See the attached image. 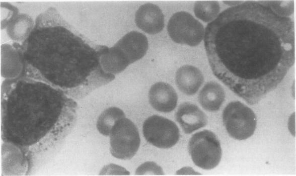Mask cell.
Here are the masks:
<instances>
[{"instance_id":"8","label":"cell","mask_w":296,"mask_h":176,"mask_svg":"<svg viewBox=\"0 0 296 176\" xmlns=\"http://www.w3.org/2000/svg\"><path fill=\"white\" fill-rule=\"evenodd\" d=\"M142 131L149 143L160 148L173 147L180 138L179 128L173 121L156 115L145 120Z\"/></svg>"},{"instance_id":"2","label":"cell","mask_w":296,"mask_h":176,"mask_svg":"<svg viewBox=\"0 0 296 176\" xmlns=\"http://www.w3.org/2000/svg\"><path fill=\"white\" fill-rule=\"evenodd\" d=\"M15 44L23 65L21 76L47 83L73 99L115 78L101 62L108 47L89 40L53 7L37 16L21 44Z\"/></svg>"},{"instance_id":"18","label":"cell","mask_w":296,"mask_h":176,"mask_svg":"<svg viewBox=\"0 0 296 176\" xmlns=\"http://www.w3.org/2000/svg\"><path fill=\"white\" fill-rule=\"evenodd\" d=\"M268 7L276 14L283 17H288L293 11V1H260Z\"/></svg>"},{"instance_id":"14","label":"cell","mask_w":296,"mask_h":176,"mask_svg":"<svg viewBox=\"0 0 296 176\" xmlns=\"http://www.w3.org/2000/svg\"><path fill=\"white\" fill-rule=\"evenodd\" d=\"M225 92L218 83L207 82L199 93L198 100L202 107L209 112L219 110L225 100Z\"/></svg>"},{"instance_id":"13","label":"cell","mask_w":296,"mask_h":176,"mask_svg":"<svg viewBox=\"0 0 296 176\" xmlns=\"http://www.w3.org/2000/svg\"><path fill=\"white\" fill-rule=\"evenodd\" d=\"M175 81L181 92L188 96H192L197 93L202 84L204 77L197 67L185 65L177 70Z\"/></svg>"},{"instance_id":"5","label":"cell","mask_w":296,"mask_h":176,"mask_svg":"<svg viewBox=\"0 0 296 176\" xmlns=\"http://www.w3.org/2000/svg\"><path fill=\"white\" fill-rule=\"evenodd\" d=\"M223 121L232 138L243 140L251 137L256 127L257 118L254 112L240 101L229 103L223 112Z\"/></svg>"},{"instance_id":"10","label":"cell","mask_w":296,"mask_h":176,"mask_svg":"<svg viewBox=\"0 0 296 176\" xmlns=\"http://www.w3.org/2000/svg\"><path fill=\"white\" fill-rule=\"evenodd\" d=\"M135 21L139 29L149 34H157L164 27V17L161 10L151 3L142 5L138 8Z\"/></svg>"},{"instance_id":"6","label":"cell","mask_w":296,"mask_h":176,"mask_svg":"<svg viewBox=\"0 0 296 176\" xmlns=\"http://www.w3.org/2000/svg\"><path fill=\"white\" fill-rule=\"evenodd\" d=\"M109 136L110 152L117 158L130 159L139 148L140 139L137 128L125 117L115 123Z\"/></svg>"},{"instance_id":"17","label":"cell","mask_w":296,"mask_h":176,"mask_svg":"<svg viewBox=\"0 0 296 176\" xmlns=\"http://www.w3.org/2000/svg\"><path fill=\"white\" fill-rule=\"evenodd\" d=\"M219 11V4L216 1H199L195 3L194 6L195 16L204 22L214 20Z\"/></svg>"},{"instance_id":"3","label":"cell","mask_w":296,"mask_h":176,"mask_svg":"<svg viewBox=\"0 0 296 176\" xmlns=\"http://www.w3.org/2000/svg\"><path fill=\"white\" fill-rule=\"evenodd\" d=\"M77 104L63 91L44 82L19 76L1 89L2 134L27 158L44 151L67 135Z\"/></svg>"},{"instance_id":"1","label":"cell","mask_w":296,"mask_h":176,"mask_svg":"<svg viewBox=\"0 0 296 176\" xmlns=\"http://www.w3.org/2000/svg\"><path fill=\"white\" fill-rule=\"evenodd\" d=\"M204 38L213 74L251 105L274 90L294 62L293 22L260 1L223 11Z\"/></svg>"},{"instance_id":"12","label":"cell","mask_w":296,"mask_h":176,"mask_svg":"<svg viewBox=\"0 0 296 176\" xmlns=\"http://www.w3.org/2000/svg\"><path fill=\"white\" fill-rule=\"evenodd\" d=\"M151 105L156 110L169 113L176 107L178 96L174 88L169 83L158 82L154 84L149 93Z\"/></svg>"},{"instance_id":"11","label":"cell","mask_w":296,"mask_h":176,"mask_svg":"<svg viewBox=\"0 0 296 176\" xmlns=\"http://www.w3.org/2000/svg\"><path fill=\"white\" fill-rule=\"evenodd\" d=\"M123 53L130 64L142 58L148 49V41L141 33L131 31L114 45Z\"/></svg>"},{"instance_id":"15","label":"cell","mask_w":296,"mask_h":176,"mask_svg":"<svg viewBox=\"0 0 296 176\" xmlns=\"http://www.w3.org/2000/svg\"><path fill=\"white\" fill-rule=\"evenodd\" d=\"M8 23L7 32L12 39L24 40L32 31L33 22L30 17L24 14L12 16Z\"/></svg>"},{"instance_id":"4","label":"cell","mask_w":296,"mask_h":176,"mask_svg":"<svg viewBox=\"0 0 296 176\" xmlns=\"http://www.w3.org/2000/svg\"><path fill=\"white\" fill-rule=\"evenodd\" d=\"M188 150L194 163L204 169H211L219 163L220 143L211 131L204 130L194 134L188 143Z\"/></svg>"},{"instance_id":"7","label":"cell","mask_w":296,"mask_h":176,"mask_svg":"<svg viewBox=\"0 0 296 176\" xmlns=\"http://www.w3.org/2000/svg\"><path fill=\"white\" fill-rule=\"evenodd\" d=\"M168 34L175 42L190 46L198 45L204 36L203 25L188 12L175 13L170 19Z\"/></svg>"},{"instance_id":"16","label":"cell","mask_w":296,"mask_h":176,"mask_svg":"<svg viewBox=\"0 0 296 176\" xmlns=\"http://www.w3.org/2000/svg\"><path fill=\"white\" fill-rule=\"evenodd\" d=\"M125 117L122 110L117 107H110L104 111L99 116L97 128L103 135L109 136L111 129L119 119Z\"/></svg>"},{"instance_id":"9","label":"cell","mask_w":296,"mask_h":176,"mask_svg":"<svg viewBox=\"0 0 296 176\" xmlns=\"http://www.w3.org/2000/svg\"><path fill=\"white\" fill-rule=\"evenodd\" d=\"M175 118L186 134L191 133L207 124L205 114L197 106L190 102L179 105Z\"/></svg>"}]
</instances>
